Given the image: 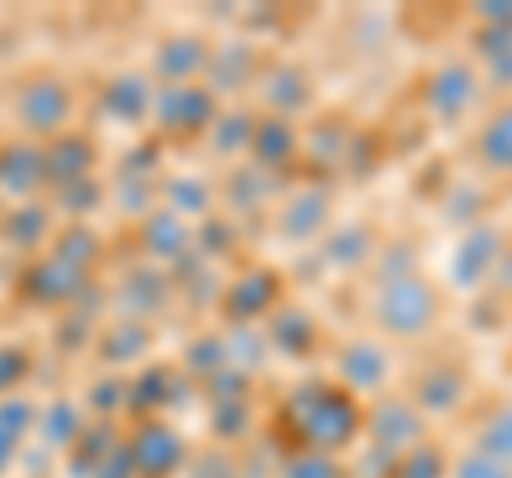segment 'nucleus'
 <instances>
[{
	"label": "nucleus",
	"instance_id": "obj_1",
	"mask_svg": "<svg viewBox=\"0 0 512 478\" xmlns=\"http://www.w3.org/2000/svg\"><path fill=\"white\" fill-rule=\"evenodd\" d=\"M286 410H291V419H295V432L303 440V449H312V453L338 457L363 432L359 402L346 389L325 385V380L299 385L291 393V402H286Z\"/></svg>",
	"mask_w": 512,
	"mask_h": 478
},
{
	"label": "nucleus",
	"instance_id": "obj_2",
	"mask_svg": "<svg viewBox=\"0 0 512 478\" xmlns=\"http://www.w3.org/2000/svg\"><path fill=\"white\" fill-rule=\"evenodd\" d=\"M372 316H376V325L389 333V338H419V333H427L431 325H436V316H440V291L423 274L376 282Z\"/></svg>",
	"mask_w": 512,
	"mask_h": 478
},
{
	"label": "nucleus",
	"instance_id": "obj_3",
	"mask_svg": "<svg viewBox=\"0 0 512 478\" xmlns=\"http://www.w3.org/2000/svg\"><path fill=\"white\" fill-rule=\"evenodd\" d=\"M13 116H18L26 137H60L73 116V90L56 73L26 77L13 94Z\"/></svg>",
	"mask_w": 512,
	"mask_h": 478
},
{
	"label": "nucleus",
	"instance_id": "obj_4",
	"mask_svg": "<svg viewBox=\"0 0 512 478\" xmlns=\"http://www.w3.org/2000/svg\"><path fill=\"white\" fill-rule=\"evenodd\" d=\"M218 116V99L210 86H158L154 90V111L150 120L158 124V133L167 137H197L210 133V124Z\"/></svg>",
	"mask_w": 512,
	"mask_h": 478
},
{
	"label": "nucleus",
	"instance_id": "obj_5",
	"mask_svg": "<svg viewBox=\"0 0 512 478\" xmlns=\"http://www.w3.org/2000/svg\"><path fill=\"white\" fill-rule=\"evenodd\" d=\"M363 436L372 449L402 457L414 444L427 440V419L419 414V406L406 402V397H380V402L363 414Z\"/></svg>",
	"mask_w": 512,
	"mask_h": 478
},
{
	"label": "nucleus",
	"instance_id": "obj_6",
	"mask_svg": "<svg viewBox=\"0 0 512 478\" xmlns=\"http://www.w3.org/2000/svg\"><path fill=\"white\" fill-rule=\"evenodd\" d=\"M504 231L495 227V222H474V227L461 231L453 257H448V278H453V286H461V291H474V286H483L495 265L504 261Z\"/></svg>",
	"mask_w": 512,
	"mask_h": 478
},
{
	"label": "nucleus",
	"instance_id": "obj_7",
	"mask_svg": "<svg viewBox=\"0 0 512 478\" xmlns=\"http://www.w3.org/2000/svg\"><path fill=\"white\" fill-rule=\"evenodd\" d=\"M478 94H483V77H478V69L466 65V60H448V65H440L436 73L427 77L423 107H427L431 120L457 124L478 103Z\"/></svg>",
	"mask_w": 512,
	"mask_h": 478
},
{
	"label": "nucleus",
	"instance_id": "obj_8",
	"mask_svg": "<svg viewBox=\"0 0 512 478\" xmlns=\"http://www.w3.org/2000/svg\"><path fill=\"white\" fill-rule=\"evenodd\" d=\"M128 453H133L137 478H175L188 466V444L163 419H141V427L133 432V440H124Z\"/></svg>",
	"mask_w": 512,
	"mask_h": 478
},
{
	"label": "nucleus",
	"instance_id": "obj_9",
	"mask_svg": "<svg viewBox=\"0 0 512 478\" xmlns=\"http://www.w3.org/2000/svg\"><path fill=\"white\" fill-rule=\"evenodd\" d=\"M210 52L214 47L201 35H167L154 47L150 82L154 86H197L205 69H210Z\"/></svg>",
	"mask_w": 512,
	"mask_h": 478
},
{
	"label": "nucleus",
	"instance_id": "obj_10",
	"mask_svg": "<svg viewBox=\"0 0 512 478\" xmlns=\"http://www.w3.org/2000/svg\"><path fill=\"white\" fill-rule=\"evenodd\" d=\"M167 304H171V278L163 274V269H154V265L128 269V274L120 278V286H116V312H120V321L150 325L154 316L167 312Z\"/></svg>",
	"mask_w": 512,
	"mask_h": 478
},
{
	"label": "nucleus",
	"instance_id": "obj_11",
	"mask_svg": "<svg viewBox=\"0 0 512 478\" xmlns=\"http://www.w3.org/2000/svg\"><path fill=\"white\" fill-rule=\"evenodd\" d=\"M393 359L389 346H380L372 338H355L338 350V389H346L350 397L355 393H380L389 385Z\"/></svg>",
	"mask_w": 512,
	"mask_h": 478
},
{
	"label": "nucleus",
	"instance_id": "obj_12",
	"mask_svg": "<svg viewBox=\"0 0 512 478\" xmlns=\"http://www.w3.org/2000/svg\"><path fill=\"white\" fill-rule=\"evenodd\" d=\"M261 60H256V47L248 39H227L222 47L210 52V69H205V86H210L214 99L222 94H244L248 86H256V73Z\"/></svg>",
	"mask_w": 512,
	"mask_h": 478
},
{
	"label": "nucleus",
	"instance_id": "obj_13",
	"mask_svg": "<svg viewBox=\"0 0 512 478\" xmlns=\"http://www.w3.org/2000/svg\"><path fill=\"white\" fill-rule=\"evenodd\" d=\"M256 86H261L265 116L291 120L295 111L312 107V77L303 65H269L261 77H256Z\"/></svg>",
	"mask_w": 512,
	"mask_h": 478
},
{
	"label": "nucleus",
	"instance_id": "obj_14",
	"mask_svg": "<svg viewBox=\"0 0 512 478\" xmlns=\"http://www.w3.org/2000/svg\"><path fill=\"white\" fill-rule=\"evenodd\" d=\"M141 248H146L150 261L175 265L197 248V231H192L180 214H171V210L158 205V210H150L146 218H141Z\"/></svg>",
	"mask_w": 512,
	"mask_h": 478
},
{
	"label": "nucleus",
	"instance_id": "obj_15",
	"mask_svg": "<svg viewBox=\"0 0 512 478\" xmlns=\"http://www.w3.org/2000/svg\"><path fill=\"white\" fill-rule=\"evenodd\" d=\"M325 222H329V193L320 184H299L278 210V231L282 239H295V244L320 239Z\"/></svg>",
	"mask_w": 512,
	"mask_h": 478
},
{
	"label": "nucleus",
	"instance_id": "obj_16",
	"mask_svg": "<svg viewBox=\"0 0 512 478\" xmlns=\"http://www.w3.org/2000/svg\"><path fill=\"white\" fill-rule=\"evenodd\" d=\"M278 295H282L278 278L269 274V269H252V274L235 278L227 291H222V308H227V316L235 325H252L256 316L278 308Z\"/></svg>",
	"mask_w": 512,
	"mask_h": 478
},
{
	"label": "nucleus",
	"instance_id": "obj_17",
	"mask_svg": "<svg viewBox=\"0 0 512 478\" xmlns=\"http://www.w3.org/2000/svg\"><path fill=\"white\" fill-rule=\"evenodd\" d=\"M94 175V146L86 137H73V133H60L43 146V180L52 188H69V184H82Z\"/></svg>",
	"mask_w": 512,
	"mask_h": 478
},
{
	"label": "nucleus",
	"instance_id": "obj_18",
	"mask_svg": "<svg viewBox=\"0 0 512 478\" xmlns=\"http://www.w3.org/2000/svg\"><path fill=\"white\" fill-rule=\"evenodd\" d=\"M154 82H150V73H137V69H124L116 73L107 82L103 90V111L116 124H141V120H150V111H154Z\"/></svg>",
	"mask_w": 512,
	"mask_h": 478
},
{
	"label": "nucleus",
	"instance_id": "obj_19",
	"mask_svg": "<svg viewBox=\"0 0 512 478\" xmlns=\"http://www.w3.org/2000/svg\"><path fill=\"white\" fill-rule=\"evenodd\" d=\"M43 146L35 141H9L0 150V193L13 201H26L35 188H43Z\"/></svg>",
	"mask_w": 512,
	"mask_h": 478
},
{
	"label": "nucleus",
	"instance_id": "obj_20",
	"mask_svg": "<svg viewBox=\"0 0 512 478\" xmlns=\"http://www.w3.org/2000/svg\"><path fill=\"white\" fill-rule=\"evenodd\" d=\"M252 163L261 167V171H282L291 158L299 154V129L291 120H282V116H265L261 111V120H256V137H252Z\"/></svg>",
	"mask_w": 512,
	"mask_h": 478
},
{
	"label": "nucleus",
	"instance_id": "obj_21",
	"mask_svg": "<svg viewBox=\"0 0 512 478\" xmlns=\"http://www.w3.org/2000/svg\"><path fill=\"white\" fill-rule=\"evenodd\" d=\"M86 423H90V414H82V406L69 402V397H60V402L39 410L35 436H39V444L47 453H69L77 444V436L86 432Z\"/></svg>",
	"mask_w": 512,
	"mask_h": 478
},
{
	"label": "nucleus",
	"instance_id": "obj_22",
	"mask_svg": "<svg viewBox=\"0 0 512 478\" xmlns=\"http://www.w3.org/2000/svg\"><path fill=\"white\" fill-rule=\"evenodd\" d=\"M256 120H261V111L252 107H218V116L210 124V150L222 154V158H235V154H248L252 150V137H256Z\"/></svg>",
	"mask_w": 512,
	"mask_h": 478
},
{
	"label": "nucleus",
	"instance_id": "obj_23",
	"mask_svg": "<svg viewBox=\"0 0 512 478\" xmlns=\"http://www.w3.org/2000/svg\"><path fill=\"white\" fill-rule=\"evenodd\" d=\"M461 402H466V372L457 368H431L414 385V406L423 419L427 414H453Z\"/></svg>",
	"mask_w": 512,
	"mask_h": 478
},
{
	"label": "nucleus",
	"instance_id": "obj_24",
	"mask_svg": "<svg viewBox=\"0 0 512 478\" xmlns=\"http://www.w3.org/2000/svg\"><path fill=\"white\" fill-rule=\"evenodd\" d=\"M30 295L39 299V304H69L73 295H82V286H86V274L82 269H73V265H64L56 257H47L39 261L35 269H30Z\"/></svg>",
	"mask_w": 512,
	"mask_h": 478
},
{
	"label": "nucleus",
	"instance_id": "obj_25",
	"mask_svg": "<svg viewBox=\"0 0 512 478\" xmlns=\"http://www.w3.org/2000/svg\"><path fill=\"white\" fill-rule=\"evenodd\" d=\"M116 444H120L116 423H111V419H90L86 432L77 436V444L64 453V470H69L73 478H90L94 466H99V461L116 449Z\"/></svg>",
	"mask_w": 512,
	"mask_h": 478
},
{
	"label": "nucleus",
	"instance_id": "obj_26",
	"mask_svg": "<svg viewBox=\"0 0 512 478\" xmlns=\"http://www.w3.org/2000/svg\"><path fill=\"white\" fill-rule=\"evenodd\" d=\"M265 342L282 350V355H308L316 346V321L308 308H274L269 316V333Z\"/></svg>",
	"mask_w": 512,
	"mask_h": 478
},
{
	"label": "nucleus",
	"instance_id": "obj_27",
	"mask_svg": "<svg viewBox=\"0 0 512 478\" xmlns=\"http://www.w3.org/2000/svg\"><path fill=\"white\" fill-rule=\"evenodd\" d=\"M163 210L180 214L184 222L210 218L214 214V184L201 180V175H171L163 184Z\"/></svg>",
	"mask_w": 512,
	"mask_h": 478
},
{
	"label": "nucleus",
	"instance_id": "obj_28",
	"mask_svg": "<svg viewBox=\"0 0 512 478\" xmlns=\"http://www.w3.org/2000/svg\"><path fill=\"white\" fill-rule=\"evenodd\" d=\"M376 239L367 227H359V222H350V227H338L325 235V244H320V257H325L333 269H355V265H367L376 257Z\"/></svg>",
	"mask_w": 512,
	"mask_h": 478
},
{
	"label": "nucleus",
	"instance_id": "obj_29",
	"mask_svg": "<svg viewBox=\"0 0 512 478\" xmlns=\"http://www.w3.org/2000/svg\"><path fill=\"white\" fill-rule=\"evenodd\" d=\"M478 154H483L487 171H512V103H504L500 111H491L483 133H478Z\"/></svg>",
	"mask_w": 512,
	"mask_h": 478
},
{
	"label": "nucleus",
	"instance_id": "obj_30",
	"mask_svg": "<svg viewBox=\"0 0 512 478\" xmlns=\"http://www.w3.org/2000/svg\"><path fill=\"white\" fill-rule=\"evenodd\" d=\"M99 355L111 363V368H124V363H133L146 355V346H150V325H141V321H116L103 338H99Z\"/></svg>",
	"mask_w": 512,
	"mask_h": 478
},
{
	"label": "nucleus",
	"instance_id": "obj_31",
	"mask_svg": "<svg viewBox=\"0 0 512 478\" xmlns=\"http://www.w3.org/2000/svg\"><path fill=\"white\" fill-rule=\"evenodd\" d=\"M478 56H483V69H487V86L512 90V26H487Z\"/></svg>",
	"mask_w": 512,
	"mask_h": 478
},
{
	"label": "nucleus",
	"instance_id": "obj_32",
	"mask_svg": "<svg viewBox=\"0 0 512 478\" xmlns=\"http://www.w3.org/2000/svg\"><path fill=\"white\" fill-rule=\"evenodd\" d=\"M474 449L478 453H487L495 457L500 466L512 470V402L504 406H495L483 423H478V432H474Z\"/></svg>",
	"mask_w": 512,
	"mask_h": 478
},
{
	"label": "nucleus",
	"instance_id": "obj_33",
	"mask_svg": "<svg viewBox=\"0 0 512 478\" xmlns=\"http://www.w3.org/2000/svg\"><path fill=\"white\" fill-rule=\"evenodd\" d=\"M35 419H39V410L30 406L22 393L0 397V444L13 449V453H22L26 440L35 436Z\"/></svg>",
	"mask_w": 512,
	"mask_h": 478
},
{
	"label": "nucleus",
	"instance_id": "obj_34",
	"mask_svg": "<svg viewBox=\"0 0 512 478\" xmlns=\"http://www.w3.org/2000/svg\"><path fill=\"white\" fill-rule=\"evenodd\" d=\"M448 470H453V461L440 453V444L423 440V444H414L410 453L397 457L393 478H448Z\"/></svg>",
	"mask_w": 512,
	"mask_h": 478
},
{
	"label": "nucleus",
	"instance_id": "obj_35",
	"mask_svg": "<svg viewBox=\"0 0 512 478\" xmlns=\"http://www.w3.org/2000/svg\"><path fill=\"white\" fill-rule=\"evenodd\" d=\"M47 227H52V218H47L43 205H18L5 222V235L13 239V248H35L47 239Z\"/></svg>",
	"mask_w": 512,
	"mask_h": 478
},
{
	"label": "nucleus",
	"instance_id": "obj_36",
	"mask_svg": "<svg viewBox=\"0 0 512 478\" xmlns=\"http://www.w3.org/2000/svg\"><path fill=\"white\" fill-rule=\"evenodd\" d=\"M269 197V171L261 167H244V171H235L231 175V184H227V201L235 205V210H256Z\"/></svg>",
	"mask_w": 512,
	"mask_h": 478
},
{
	"label": "nucleus",
	"instance_id": "obj_37",
	"mask_svg": "<svg viewBox=\"0 0 512 478\" xmlns=\"http://www.w3.org/2000/svg\"><path fill=\"white\" fill-rule=\"evenodd\" d=\"M274 478H342V466H338V457H329V453L299 449L282 461Z\"/></svg>",
	"mask_w": 512,
	"mask_h": 478
},
{
	"label": "nucleus",
	"instance_id": "obj_38",
	"mask_svg": "<svg viewBox=\"0 0 512 478\" xmlns=\"http://www.w3.org/2000/svg\"><path fill=\"white\" fill-rule=\"evenodd\" d=\"M103 201H107V188L94 180V175H90V180H82V184L56 188V205H60V210L69 214V218H86V214L99 210Z\"/></svg>",
	"mask_w": 512,
	"mask_h": 478
},
{
	"label": "nucleus",
	"instance_id": "obj_39",
	"mask_svg": "<svg viewBox=\"0 0 512 478\" xmlns=\"http://www.w3.org/2000/svg\"><path fill=\"white\" fill-rule=\"evenodd\" d=\"M188 363V372L197 376V380H210L214 372L227 368V342L222 338H201V342H192V350L184 355Z\"/></svg>",
	"mask_w": 512,
	"mask_h": 478
},
{
	"label": "nucleus",
	"instance_id": "obj_40",
	"mask_svg": "<svg viewBox=\"0 0 512 478\" xmlns=\"http://www.w3.org/2000/svg\"><path fill=\"white\" fill-rule=\"evenodd\" d=\"M30 372V350L18 342H0V397H13Z\"/></svg>",
	"mask_w": 512,
	"mask_h": 478
},
{
	"label": "nucleus",
	"instance_id": "obj_41",
	"mask_svg": "<svg viewBox=\"0 0 512 478\" xmlns=\"http://www.w3.org/2000/svg\"><path fill=\"white\" fill-rule=\"evenodd\" d=\"M448 478H512V470H508V466H500L495 457L470 449V453H461V457L453 461V470H448Z\"/></svg>",
	"mask_w": 512,
	"mask_h": 478
},
{
	"label": "nucleus",
	"instance_id": "obj_42",
	"mask_svg": "<svg viewBox=\"0 0 512 478\" xmlns=\"http://www.w3.org/2000/svg\"><path fill=\"white\" fill-rule=\"evenodd\" d=\"M252 427V419H248V402H218L214 406V432L222 436V440H239Z\"/></svg>",
	"mask_w": 512,
	"mask_h": 478
},
{
	"label": "nucleus",
	"instance_id": "obj_43",
	"mask_svg": "<svg viewBox=\"0 0 512 478\" xmlns=\"http://www.w3.org/2000/svg\"><path fill=\"white\" fill-rule=\"evenodd\" d=\"M90 478H137V466H133V453H128V444L120 440L116 449H111L99 466H94Z\"/></svg>",
	"mask_w": 512,
	"mask_h": 478
},
{
	"label": "nucleus",
	"instance_id": "obj_44",
	"mask_svg": "<svg viewBox=\"0 0 512 478\" xmlns=\"http://www.w3.org/2000/svg\"><path fill=\"white\" fill-rule=\"evenodd\" d=\"M393 470H397V457H389V453H380V449L367 444L363 461H359V478H393Z\"/></svg>",
	"mask_w": 512,
	"mask_h": 478
},
{
	"label": "nucleus",
	"instance_id": "obj_45",
	"mask_svg": "<svg viewBox=\"0 0 512 478\" xmlns=\"http://www.w3.org/2000/svg\"><path fill=\"white\" fill-rule=\"evenodd\" d=\"M18 457H22V453H13V449H5V444H0V478H9V470L18 466Z\"/></svg>",
	"mask_w": 512,
	"mask_h": 478
}]
</instances>
